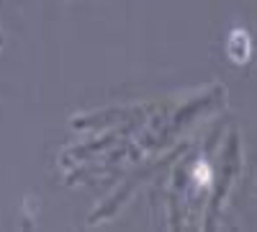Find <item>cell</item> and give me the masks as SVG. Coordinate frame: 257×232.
<instances>
[{"label": "cell", "instance_id": "1", "mask_svg": "<svg viewBox=\"0 0 257 232\" xmlns=\"http://www.w3.org/2000/svg\"><path fill=\"white\" fill-rule=\"evenodd\" d=\"M252 54V41H249V34L244 29H237V31H231L229 36V57L234 62H239V65H244V62L249 59Z\"/></svg>", "mask_w": 257, "mask_h": 232}, {"label": "cell", "instance_id": "2", "mask_svg": "<svg viewBox=\"0 0 257 232\" xmlns=\"http://www.w3.org/2000/svg\"><path fill=\"white\" fill-rule=\"evenodd\" d=\"M193 178H196V183L201 186V188H206L208 183H211V178H213V171L208 168V163H196V168H193Z\"/></svg>", "mask_w": 257, "mask_h": 232}]
</instances>
